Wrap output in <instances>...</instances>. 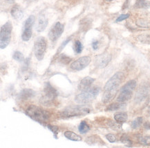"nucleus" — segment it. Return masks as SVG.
<instances>
[{"label":"nucleus","mask_w":150,"mask_h":148,"mask_svg":"<svg viewBox=\"0 0 150 148\" xmlns=\"http://www.w3.org/2000/svg\"><path fill=\"white\" fill-rule=\"evenodd\" d=\"M106 1H113V0H106Z\"/></svg>","instance_id":"nucleus-43"},{"label":"nucleus","mask_w":150,"mask_h":148,"mask_svg":"<svg viewBox=\"0 0 150 148\" xmlns=\"http://www.w3.org/2000/svg\"><path fill=\"white\" fill-rule=\"evenodd\" d=\"M48 25V19L45 14L41 13L38 18V22L36 23L35 29L38 32H42L45 30Z\"/></svg>","instance_id":"nucleus-13"},{"label":"nucleus","mask_w":150,"mask_h":148,"mask_svg":"<svg viewBox=\"0 0 150 148\" xmlns=\"http://www.w3.org/2000/svg\"><path fill=\"white\" fill-rule=\"evenodd\" d=\"M138 41L145 45H150V34H141L137 37Z\"/></svg>","instance_id":"nucleus-23"},{"label":"nucleus","mask_w":150,"mask_h":148,"mask_svg":"<svg viewBox=\"0 0 150 148\" xmlns=\"http://www.w3.org/2000/svg\"><path fill=\"white\" fill-rule=\"evenodd\" d=\"M133 95V91L129 90L120 89V95L117 97V102L120 103H124L127 102L132 98Z\"/></svg>","instance_id":"nucleus-14"},{"label":"nucleus","mask_w":150,"mask_h":148,"mask_svg":"<svg viewBox=\"0 0 150 148\" xmlns=\"http://www.w3.org/2000/svg\"><path fill=\"white\" fill-rule=\"evenodd\" d=\"M47 50V41L45 38L40 36L36 38L34 43V54L38 61H42L45 57Z\"/></svg>","instance_id":"nucleus-7"},{"label":"nucleus","mask_w":150,"mask_h":148,"mask_svg":"<svg viewBox=\"0 0 150 148\" xmlns=\"http://www.w3.org/2000/svg\"><path fill=\"white\" fill-rule=\"evenodd\" d=\"M29 63H30V58L26 59V60L24 61V65H23L22 68V70L23 71V72L27 70L28 66H29Z\"/></svg>","instance_id":"nucleus-38"},{"label":"nucleus","mask_w":150,"mask_h":148,"mask_svg":"<svg viewBox=\"0 0 150 148\" xmlns=\"http://www.w3.org/2000/svg\"><path fill=\"white\" fill-rule=\"evenodd\" d=\"M64 135L65 137L67 138V139L71 140V141H82V138L80 137V136L78 135V134H75L74 132H70V131H67V132H65Z\"/></svg>","instance_id":"nucleus-18"},{"label":"nucleus","mask_w":150,"mask_h":148,"mask_svg":"<svg viewBox=\"0 0 150 148\" xmlns=\"http://www.w3.org/2000/svg\"><path fill=\"white\" fill-rule=\"evenodd\" d=\"M138 141L141 145L150 146V136H140L138 138Z\"/></svg>","instance_id":"nucleus-28"},{"label":"nucleus","mask_w":150,"mask_h":148,"mask_svg":"<svg viewBox=\"0 0 150 148\" xmlns=\"http://www.w3.org/2000/svg\"><path fill=\"white\" fill-rule=\"evenodd\" d=\"M100 92V88L99 86H94L93 87H90L77 95L75 97V101L80 104H86L95 99L98 95Z\"/></svg>","instance_id":"nucleus-4"},{"label":"nucleus","mask_w":150,"mask_h":148,"mask_svg":"<svg viewBox=\"0 0 150 148\" xmlns=\"http://www.w3.org/2000/svg\"><path fill=\"white\" fill-rule=\"evenodd\" d=\"M147 91L146 90V88H140L136 95V101H143L147 96Z\"/></svg>","instance_id":"nucleus-22"},{"label":"nucleus","mask_w":150,"mask_h":148,"mask_svg":"<svg viewBox=\"0 0 150 148\" xmlns=\"http://www.w3.org/2000/svg\"><path fill=\"white\" fill-rule=\"evenodd\" d=\"M120 141L122 142L123 144H125L127 147H132V141L129 139V138L127 136L124 134L122 136V137L120 138Z\"/></svg>","instance_id":"nucleus-30"},{"label":"nucleus","mask_w":150,"mask_h":148,"mask_svg":"<svg viewBox=\"0 0 150 148\" xmlns=\"http://www.w3.org/2000/svg\"><path fill=\"white\" fill-rule=\"evenodd\" d=\"M136 25L139 27L142 28H149L150 27V22L149 21L144 20V19H139L136 21Z\"/></svg>","instance_id":"nucleus-25"},{"label":"nucleus","mask_w":150,"mask_h":148,"mask_svg":"<svg viewBox=\"0 0 150 148\" xmlns=\"http://www.w3.org/2000/svg\"><path fill=\"white\" fill-rule=\"evenodd\" d=\"M13 58L14 60L18 61V62H22V61H24V55H23L22 53H21L19 51H15L13 55Z\"/></svg>","instance_id":"nucleus-27"},{"label":"nucleus","mask_w":150,"mask_h":148,"mask_svg":"<svg viewBox=\"0 0 150 148\" xmlns=\"http://www.w3.org/2000/svg\"><path fill=\"white\" fill-rule=\"evenodd\" d=\"M11 14L17 20H22L24 17V12H23L22 9L17 4L13 6L11 9Z\"/></svg>","instance_id":"nucleus-16"},{"label":"nucleus","mask_w":150,"mask_h":148,"mask_svg":"<svg viewBox=\"0 0 150 148\" xmlns=\"http://www.w3.org/2000/svg\"><path fill=\"white\" fill-rule=\"evenodd\" d=\"M74 48H75V51H76L77 54L81 53L82 51V45L81 42L79 41V40H76V41L75 42Z\"/></svg>","instance_id":"nucleus-34"},{"label":"nucleus","mask_w":150,"mask_h":148,"mask_svg":"<svg viewBox=\"0 0 150 148\" xmlns=\"http://www.w3.org/2000/svg\"><path fill=\"white\" fill-rule=\"evenodd\" d=\"M36 93L33 90L30 88H24L17 95V99L20 101H26L28 99H31L35 96Z\"/></svg>","instance_id":"nucleus-12"},{"label":"nucleus","mask_w":150,"mask_h":148,"mask_svg":"<svg viewBox=\"0 0 150 148\" xmlns=\"http://www.w3.org/2000/svg\"><path fill=\"white\" fill-rule=\"evenodd\" d=\"M47 128L49 129V130H51L52 132L53 133V135H54V138L55 139H57V135L58 134L59 132V128L58 127L55 126V125H51V124H47Z\"/></svg>","instance_id":"nucleus-31"},{"label":"nucleus","mask_w":150,"mask_h":148,"mask_svg":"<svg viewBox=\"0 0 150 148\" xmlns=\"http://www.w3.org/2000/svg\"><path fill=\"white\" fill-rule=\"evenodd\" d=\"M136 87V82L135 80H131L129 81L127 83L125 84L124 86L121 88V89L123 90H133L135 89Z\"/></svg>","instance_id":"nucleus-24"},{"label":"nucleus","mask_w":150,"mask_h":148,"mask_svg":"<svg viewBox=\"0 0 150 148\" xmlns=\"http://www.w3.org/2000/svg\"><path fill=\"white\" fill-rule=\"evenodd\" d=\"M126 107V104L124 103H113L109 105L107 108L106 109L107 111H116L120 110V109H124Z\"/></svg>","instance_id":"nucleus-17"},{"label":"nucleus","mask_w":150,"mask_h":148,"mask_svg":"<svg viewBox=\"0 0 150 148\" xmlns=\"http://www.w3.org/2000/svg\"><path fill=\"white\" fill-rule=\"evenodd\" d=\"M12 30L13 26L11 21H8L1 26L0 29V47L1 49H5L10 43Z\"/></svg>","instance_id":"nucleus-5"},{"label":"nucleus","mask_w":150,"mask_h":148,"mask_svg":"<svg viewBox=\"0 0 150 148\" xmlns=\"http://www.w3.org/2000/svg\"><path fill=\"white\" fill-rule=\"evenodd\" d=\"M114 119L116 120V122L122 124V123L125 122L128 119V116L127 114V113L125 112H121L116 113L114 115Z\"/></svg>","instance_id":"nucleus-19"},{"label":"nucleus","mask_w":150,"mask_h":148,"mask_svg":"<svg viewBox=\"0 0 150 148\" xmlns=\"http://www.w3.org/2000/svg\"><path fill=\"white\" fill-rule=\"evenodd\" d=\"M98 140H100V138L97 137L96 136H89L86 140V143L89 144V145H94V144L97 143L98 142Z\"/></svg>","instance_id":"nucleus-29"},{"label":"nucleus","mask_w":150,"mask_h":148,"mask_svg":"<svg viewBox=\"0 0 150 148\" xmlns=\"http://www.w3.org/2000/svg\"><path fill=\"white\" fill-rule=\"evenodd\" d=\"M78 130L80 134H86V132H88L90 130V127L85 121H82L78 127Z\"/></svg>","instance_id":"nucleus-21"},{"label":"nucleus","mask_w":150,"mask_h":148,"mask_svg":"<svg viewBox=\"0 0 150 148\" xmlns=\"http://www.w3.org/2000/svg\"><path fill=\"white\" fill-rule=\"evenodd\" d=\"M148 113H149V114L150 115V106L149 107V108H148Z\"/></svg>","instance_id":"nucleus-42"},{"label":"nucleus","mask_w":150,"mask_h":148,"mask_svg":"<svg viewBox=\"0 0 150 148\" xmlns=\"http://www.w3.org/2000/svg\"><path fill=\"white\" fill-rule=\"evenodd\" d=\"M25 113L33 120L40 123L46 122L51 117L49 112L35 105H30L26 109Z\"/></svg>","instance_id":"nucleus-3"},{"label":"nucleus","mask_w":150,"mask_h":148,"mask_svg":"<svg viewBox=\"0 0 150 148\" xmlns=\"http://www.w3.org/2000/svg\"><path fill=\"white\" fill-rule=\"evenodd\" d=\"M144 127H145V129H146L150 130V122H145V124H144Z\"/></svg>","instance_id":"nucleus-40"},{"label":"nucleus","mask_w":150,"mask_h":148,"mask_svg":"<svg viewBox=\"0 0 150 148\" xmlns=\"http://www.w3.org/2000/svg\"><path fill=\"white\" fill-rule=\"evenodd\" d=\"M71 60V59L70 57L67 56L64 54H61L59 56V61L63 64H68L70 62V61Z\"/></svg>","instance_id":"nucleus-33"},{"label":"nucleus","mask_w":150,"mask_h":148,"mask_svg":"<svg viewBox=\"0 0 150 148\" xmlns=\"http://www.w3.org/2000/svg\"><path fill=\"white\" fill-rule=\"evenodd\" d=\"M143 118L142 117H138L132 122V127L133 129H138V127H140L141 126L142 123H143Z\"/></svg>","instance_id":"nucleus-26"},{"label":"nucleus","mask_w":150,"mask_h":148,"mask_svg":"<svg viewBox=\"0 0 150 148\" xmlns=\"http://www.w3.org/2000/svg\"><path fill=\"white\" fill-rule=\"evenodd\" d=\"M125 79V74L122 72H118L114 74L108 80L104 87V91L102 100L104 103H108L114 98L118 92V87Z\"/></svg>","instance_id":"nucleus-1"},{"label":"nucleus","mask_w":150,"mask_h":148,"mask_svg":"<svg viewBox=\"0 0 150 148\" xmlns=\"http://www.w3.org/2000/svg\"><path fill=\"white\" fill-rule=\"evenodd\" d=\"M8 3H10V4H12L15 1V0H5Z\"/></svg>","instance_id":"nucleus-41"},{"label":"nucleus","mask_w":150,"mask_h":148,"mask_svg":"<svg viewBox=\"0 0 150 148\" xmlns=\"http://www.w3.org/2000/svg\"><path fill=\"white\" fill-rule=\"evenodd\" d=\"M129 16H130V15L129 14V13H127V14H122V15H120V16H119L118 18H117L116 22H121V21H122V20H126V19H127Z\"/></svg>","instance_id":"nucleus-37"},{"label":"nucleus","mask_w":150,"mask_h":148,"mask_svg":"<svg viewBox=\"0 0 150 148\" xmlns=\"http://www.w3.org/2000/svg\"><path fill=\"white\" fill-rule=\"evenodd\" d=\"M95 82V79L93 78L90 77H86L82 79L80 82V83L78 85V89L80 90L83 91L84 90L88 89L91 87V84Z\"/></svg>","instance_id":"nucleus-15"},{"label":"nucleus","mask_w":150,"mask_h":148,"mask_svg":"<svg viewBox=\"0 0 150 148\" xmlns=\"http://www.w3.org/2000/svg\"><path fill=\"white\" fill-rule=\"evenodd\" d=\"M91 59L89 56H82L77 59L71 65V68L76 71H80L87 67L91 63Z\"/></svg>","instance_id":"nucleus-10"},{"label":"nucleus","mask_w":150,"mask_h":148,"mask_svg":"<svg viewBox=\"0 0 150 148\" xmlns=\"http://www.w3.org/2000/svg\"><path fill=\"white\" fill-rule=\"evenodd\" d=\"M108 124H109V126L113 130H119V129H120L121 127H122V126L120 125V123H118L117 122H115L112 120H109L108 122Z\"/></svg>","instance_id":"nucleus-32"},{"label":"nucleus","mask_w":150,"mask_h":148,"mask_svg":"<svg viewBox=\"0 0 150 148\" xmlns=\"http://www.w3.org/2000/svg\"><path fill=\"white\" fill-rule=\"evenodd\" d=\"M91 112V109L89 106L81 104L78 106H70L62 111L60 115L63 118H72V117L82 116L88 115Z\"/></svg>","instance_id":"nucleus-2"},{"label":"nucleus","mask_w":150,"mask_h":148,"mask_svg":"<svg viewBox=\"0 0 150 148\" xmlns=\"http://www.w3.org/2000/svg\"><path fill=\"white\" fill-rule=\"evenodd\" d=\"M98 40H94V41L92 43V47L94 50H96L98 48Z\"/></svg>","instance_id":"nucleus-39"},{"label":"nucleus","mask_w":150,"mask_h":148,"mask_svg":"<svg viewBox=\"0 0 150 148\" xmlns=\"http://www.w3.org/2000/svg\"><path fill=\"white\" fill-rule=\"evenodd\" d=\"M64 29V24L57 22L50 29L49 32V38L52 42H55L62 34Z\"/></svg>","instance_id":"nucleus-9"},{"label":"nucleus","mask_w":150,"mask_h":148,"mask_svg":"<svg viewBox=\"0 0 150 148\" xmlns=\"http://www.w3.org/2000/svg\"><path fill=\"white\" fill-rule=\"evenodd\" d=\"M106 138H107L110 143H115L116 141V138L113 134H109L106 135Z\"/></svg>","instance_id":"nucleus-36"},{"label":"nucleus","mask_w":150,"mask_h":148,"mask_svg":"<svg viewBox=\"0 0 150 148\" xmlns=\"http://www.w3.org/2000/svg\"><path fill=\"white\" fill-rule=\"evenodd\" d=\"M35 18L34 15H30L24 22L22 34L23 41H28L32 36V28L33 26Z\"/></svg>","instance_id":"nucleus-8"},{"label":"nucleus","mask_w":150,"mask_h":148,"mask_svg":"<svg viewBox=\"0 0 150 148\" xmlns=\"http://www.w3.org/2000/svg\"><path fill=\"white\" fill-rule=\"evenodd\" d=\"M71 38L72 37H69L68 38H67V40H65L64 42H63L62 43V45H60V47H59V48H58V50H57V52H60V51L62 50L63 49H64V47L65 46L67 45V44H68L69 42L71 41Z\"/></svg>","instance_id":"nucleus-35"},{"label":"nucleus","mask_w":150,"mask_h":148,"mask_svg":"<svg viewBox=\"0 0 150 148\" xmlns=\"http://www.w3.org/2000/svg\"><path fill=\"white\" fill-rule=\"evenodd\" d=\"M134 6L137 9H149L150 8V1L147 0H137Z\"/></svg>","instance_id":"nucleus-20"},{"label":"nucleus","mask_w":150,"mask_h":148,"mask_svg":"<svg viewBox=\"0 0 150 148\" xmlns=\"http://www.w3.org/2000/svg\"><path fill=\"white\" fill-rule=\"evenodd\" d=\"M44 93H45V95L40 99V103L45 106H47V107L51 105L53 101L56 99V97L59 95L57 90L55 89L49 82L45 83V88H44Z\"/></svg>","instance_id":"nucleus-6"},{"label":"nucleus","mask_w":150,"mask_h":148,"mask_svg":"<svg viewBox=\"0 0 150 148\" xmlns=\"http://www.w3.org/2000/svg\"><path fill=\"white\" fill-rule=\"evenodd\" d=\"M111 59V55L109 53H103L97 56L96 58V64L100 68H104L109 64Z\"/></svg>","instance_id":"nucleus-11"}]
</instances>
